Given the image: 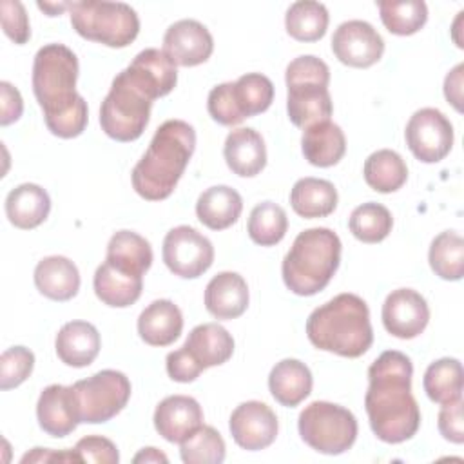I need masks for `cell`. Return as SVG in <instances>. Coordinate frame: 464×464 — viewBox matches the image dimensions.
<instances>
[{"label":"cell","instance_id":"f5cc1de1","mask_svg":"<svg viewBox=\"0 0 464 464\" xmlns=\"http://www.w3.org/2000/svg\"><path fill=\"white\" fill-rule=\"evenodd\" d=\"M38 9L47 13V16H58L62 11L71 7V2H62V4H49V2H38Z\"/></svg>","mask_w":464,"mask_h":464},{"label":"cell","instance_id":"d6986e66","mask_svg":"<svg viewBox=\"0 0 464 464\" xmlns=\"http://www.w3.org/2000/svg\"><path fill=\"white\" fill-rule=\"evenodd\" d=\"M36 419L40 428L51 437L62 439L72 433L80 424L72 397V386H45L36 402Z\"/></svg>","mask_w":464,"mask_h":464},{"label":"cell","instance_id":"60d3db41","mask_svg":"<svg viewBox=\"0 0 464 464\" xmlns=\"http://www.w3.org/2000/svg\"><path fill=\"white\" fill-rule=\"evenodd\" d=\"M225 453L227 448L219 431L205 424L179 442V455L185 464H221Z\"/></svg>","mask_w":464,"mask_h":464},{"label":"cell","instance_id":"7a4b0ae2","mask_svg":"<svg viewBox=\"0 0 464 464\" xmlns=\"http://www.w3.org/2000/svg\"><path fill=\"white\" fill-rule=\"evenodd\" d=\"M78 58L63 44L40 47L33 62V92L47 129L63 140L80 136L89 121L87 102L76 92Z\"/></svg>","mask_w":464,"mask_h":464},{"label":"cell","instance_id":"d4e9b609","mask_svg":"<svg viewBox=\"0 0 464 464\" xmlns=\"http://www.w3.org/2000/svg\"><path fill=\"white\" fill-rule=\"evenodd\" d=\"M301 150L304 160L314 167L337 165L346 152V138L341 127L330 120L303 129Z\"/></svg>","mask_w":464,"mask_h":464},{"label":"cell","instance_id":"52a82bcc","mask_svg":"<svg viewBox=\"0 0 464 464\" xmlns=\"http://www.w3.org/2000/svg\"><path fill=\"white\" fill-rule=\"evenodd\" d=\"M71 25L85 40L107 47H127L140 33L136 11L123 2H71Z\"/></svg>","mask_w":464,"mask_h":464},{"label":"cell","instance_id":"ab89813d","mask_svg":"<svg viewBox=\"0 0 464 464\" xmlns=\"http://www.w3.org/2000/svg\"><path fill=\"white\" fill-rule=\"evenodd\" d=\"M234 98L243 118H252L272 105L274 83L261 72H246L234 82Z\"/></svg>","mask_w":464,"mask_h":464},{"label":"cell","instance_id":"603a6c76","mask_svg":"<svg viewBox=\"0 0 464 464\" xmlns=\"http://www.w3.org/2000/svg\"><path fill=\"white\" fill-rule=\"evenodd\" d=\"M183 348L203 368L225 364L234 353V339L218 323H203L190 330Z\"/></svg>","mask_w":464,"mask_h":464},{"label":"cell","instance_id":"74e56055","mask_svg":"<svg viewBox=\"0 0 464 464\" xmlns=\"http://www.w3.org/2000/svg\"><path fill=\"white\" fill-rule=\"evenodd\" d=\"M288 228V218L283 207L274 201L257 203L248 218V236L256 245L274 246L277 245Z\"/></svg>","mask_w":464,"mask_h":464},{"label":"cell","instance_id":"c3c4849f","mask_svg":"<svg viewBox=\"0 0 464 464\" xmlns=\"http://www.w3.org/2000/svg\"><path fill=\"white\" fill-rule=\"evenodd\" d=\"M0 125H11L22 116L24 102L20 91L9 82H0Z\"/></svg>","mask_w":464,"mask_h":464},{"label":"cell","instance_id":"b9f144b4","mask_svg":"<svg viewBox=\"0 0 464 464\" xmlns=\"http://www.w3.org/2000/svg\"><path fill=\"white\" fill-rule=\"evenodd\" d=\"M34 368V353L25 346H11L0 355V388L20 386Z\"/></svg>","mask_w":464,"mask_h":464},{"label":"cell","instance_id":"5bb4252c","mask_svg":"<svg viewBox=\"0 0 464 464\" xmlns=\"http://www.w3.org/2000/svg\"><path fill=\"white\" fill-rule=\"evenodd\" d=\"M228 430L239 448L257 451L268 448L276 440L279 422L268 404L261 401H246L232 411Z\"/></svg>","mask_w":464,"mask_h":464},{"label":"cell","instance_id":"bcb514c9","mask_svg":"<svg viewBox=\"0 0 464 464\" xmlns=\"http://www.w3.org/2000/svg\"><path fill=\"white\" fill-rule=\"evenodd\" d=\"M437 426L440 435L453 442L462 444L464 442V420H462V399H457L448 404H440Z\"/></svg>","mask_w":464,"mask_h":464},{"label":"cell","instance_id":"1f68e13d","mask_svg":"<svg viewBox=\"0 0 464 464\" xmlns=\"http://www.w3.org/2000/svg\"><path fill=\"white\" fill-rule=\"evenodd\" d=\"M290 205L301 218H326L337 207V190L328 179L301 178L290 190Z\"/></svg>","mask_w":464,"mask_h":464},{"label":"cell","instance_id":"9c48e42d","mask_svg":"<svg viewBox=\"0 0 464 464\" xmlns=\"http://www.w3.org/2000/svg\"><path fill=\"white\" fill-rule=\"evenodd\" d=\"M297 430L312 450L324 455H341L353 446L359 428L355 415L344 406L314 401L299 413Z\"/></svg>","mask_w":464,"mask_h":464},{"label":"cell","instance_id":"44dd1931","mask_svg":"<svg viewBox=\"0 0 464 464\" xmlns=\"http://www.w3.org/2000/svg\"><path fill=\"white\" fill-rule=\"evenodd\" d=\"M248 285L237 272L216 274L205 288V308L216 319H236L248 308Z\"/></svg>","mask_w":464,"mask_h":464},{"label":"cell","instance_id":"f35d334b","mask_svg":"<svg viewBox=\"0 0 464 464\" xmlns=\"http://www.w3.org/2000/svg\"><path fill=\"white\" fill-rule=\"evenodd\" d=\"M348 227L355 239L362 243H379L392 232L393 218L384 205L368 201L352 210Z\"/></svg>","mask_w":464,"mask_h":464},{"label":"cell","instance_id":"7402d4cb","mask_svg":"<svg viewBox=\"0 0 464 464\" xmlns=\"http://www.w3.org/2000/svg\"><path fill=\"white\" fill-rule=\"evenodd\" d=\"M102 339L94 324L87 321L65 323L54 339L58 359L72 368L89 366L100 353Z\"/></svg>","mask_w":464,"mask_h":464},{"label":"cell","instance_id":"7bdbcfd3","mask_svg":"<svg viewBox=\"0 0 464 464\" xmlns=\"http://www.w3.org/2000/svg\"><path fill=\"white\" fill-rule=\"evenodd\" d=\"M207 109L212 120L225 127L237 125L245 120L234 98V82H225L212 87L207 98Z\"/></svg>","mask_w":464,"mask_h":464},{"label":"cell","instance_id":"8d00e7d4","mask_svg":"<svg viewBox=\"0 0 464 464\" xmlns=\"http://www.w3.org/2000/svg\"><path fill=\"white\" fill-rule=\"evenodd\" d=\"M384 27L397 36H410L420 31L428 20V7L422 0L377 2Z\"/></svg>","mask_w":464,"mask_h":464},{"label":"cell","instance_id":"f6af8a7d","mask_svg":"<svg viewBox=\"0 0 464 464\" xmlns=\"http://www.w3.org/2000/svg\"><path fill=\"white\" fill-rule=\"evenodd\" d=\"M76 455L82 462H96V464H118L120 453L116 444L102 435H87L80 439L74 446Z\"/></svg>","mask_w":464,"mask_h":464},{"label":"cell","instance_id":"ba28073f","mask_svg":"<svg viewBox=\"0 0 464 464\" xmlns=\"http://www.w3.org/2000/svg\"><path fill=\"white\" fill-rule=\"evenodd\" d=\"M152 98L125 72H118L100 107L102 130L116 141L138 140L150 120Z\"/></svg>","mask_w":464,"mask_h":464},{"label":"cell","instance_id":"816d5d0a","mask_svg":"<svg viewBox=\"0 0 464 464\" xmlns=\"http://www.w3.org/2000/svg\"><path fill=\"white\" fill-rule=\"evenodd\" d=\"M132 460H134L136 464H138V462H169L167 455L161 453V451L156 450V448H143V450H140V453H136Z\"/></svg>","mask_w":464,"mask_h":464},{"label":"cell","instance_id":"ffe728a7","mask_svg":"<svg viewBox=\"0 0 464 464\" xmlns=\"http://www.w3.org/2000/svg\"><path fill=\"white\" fill-rule=\"evenodd\" d=\"M223 156L234 174L241 178H254L266 165V145L256 129L237 127L228 132Z\"/></svg>","mask_w":464,"mask_h":464},{"label":"cell","instance_id":"5b68a950","mask_svg":"<svg viewBox=\"0 0 464 464\" xmlns=\"http://www.w3.org/2000/svg\"><path fill=\"white\" fill-rule=\"evenodd\" d=\"M339 263V236L326 227L306 228L297 234L283 259V281L295 295H315L328 286Z\"/></svg>","mask_w":464,"mask_h":464},{"label":"cell","instance_id":"4dcf8cb0","mask_svg":"<svg viewBox=\"0 0 464 464\" xmlns=\"http://www.w3.org/2000/svg\"><path fill=\"white\" fill-rule=\"evenodd\" d=\"M96 297L112 308H127L134 304L143 290V277L125 274L103 261L92 279Z\"/></svg>","mask_w":464,"mask_h":464},{"label":"cell","instance_id":"484cf974","mask_svg":"<svg viewBox=\"0 0 464 464\" xmlns=\"http://www.w3.org/2000/svg\"><path fill=\"white\" fill-rule=\"evenodd\" d=\"M38 292L53 301H69L80 290L78 266L65 256H49L34 266Z\"/></svg>","mask_w":464,"mask_h":464},{"label":"cell","instance_id":"277c9868","mask_svg":"<svg viewBox=\"0 0 464 464\" xmlns=\"http://www.w3.org/2000/svg\"><path fill=\"white\" fill-rule=\"evenodd\" d=\"M306 335L319 350L348 359L364 355L373 343L366 301L348 292L335 295L308 315Z\"/></svg>","mask_w":464,"mask_h":464},{"label":"cell","instance_id":"2e32d148","mask_svg":"<svg viewBox=\"0 0 464 464\" xmlns=\"http://www.w3.org/2000/svg\"><path fill=\"white\" fill-rule=\"evenodd\" d=\"M163 51L176 65L194 67L210 58L214 51V38L201 22L183 18L169 25L165 31Z\"/></svg>","mask_w":464,"mask_h":464},{"label":"cell","instance_id":"6da1fadb","mask_svg":"<svg viewBox=\"0 0 464 464\" xmlns=\"http://www.w3.org/2000/svg\"><path fill=\"white\" fill-rule=\"evenodd\" d=\"M413 364L397 350L382 352L368 368L364 408L373 435L386 444L410 440L420 426V410L411 393Z\"/></svg>","mask_w":464,"mask_h":464},{"label":"cell","instance_id":"3957f363","mask_svg":"<svg viewBox=\"0 0 464 464\" xmlns=\"http://www.w3.org/2000/svg\"><path fill=\"white\" fill-rule=\"evenodd\" d=\"M196 149V130L183 120L163 121L130 172L132 188L147 201L167 199Z\"/></svg>","mask_w":464,"mask_h":464},{"label":"cell","instance_id":"7dc6e473","mask_svg":"<svg viewBox=\"0 0 464 464\" xmlns=\"http://www.w3.org/2000/svg\"><path fill=\"white\" fill-rule=\"evenodd\" d=\"M165 366L169 377L176 382H192L203 372V368L188 355V352L183 346L167 353Z\"/></svg>","mask_w":464,"mask_h":464},{"label":"cell","instance_id":"f1b7e54d","mask_svg":"<svg viewBox=\"0 0 464 464\" xmlns=\"http://www.w3.org/2000/svg\"><path fill=\"white\" fill-rule=\"evenodd\" d=\"M243 210V198L228 185H216L203 190L196 201L198 219L210 230L232 227Z\"/></svg>","mask_w":464,"mask_h":464},{"label":"cell","instance_id":"d590c367","mask_svg":"<svg viewBox=\"0 0 464 464\" xmlns=\"http://www.w3.org/2000/svg\"><path fill=\"white\" fill-rule=\"evenodd\" d=\"M428 261L435 276L446 281H459L464 276V239L455 230H444L433 237Z\"/></svg>","mask_w":464,"mask_h":464},{"label":"cell","instance_id":"8fae6325","mask_svg":"<svg viewBox=\"0 0 464 464\" xmlns=\"http://www.w3.org/2000/svg\"><path fill=\"white\" fill-rule=\"evenodd\" d=\"M167 268L183 279L203 276L214 263V246L208 237L188 225L174 227L167 232L161 248Z\"/></svg>","mask_w":464,"mask_h":464},{"label":"cell","instance_id":"681fc988","mask_svg":"<svg viewBox=\"0 0 464 464\" xmlns=\"http://www.w3.org/2000/svg\"><path fill=\"white\" fill-rule=\"evenodd\" d=\"M462 71L464 63H459L444 78V96L459 112H462Z\"/></svg>","mask_w":464,"mask_h":464},{"label":"cell","instance_id":"30bf717a","mask_svg":"<svg viewBox=\"0 0 464 464\" xmlns=\"http://www.w3.org/2000/svg\"><path fill=\"white\" fill-rule=\"evenodd\" d=\"M130 381L118 370H102L72 384L80 422L100 424L116 417L130 399Z\"/></svg>","mask_w":464,"mask_h":464},{"label":"cell","instance_id":"8992f818","mask_svg":"<svg viewBox=\"0 0 464 464\" xmlns=\"http://www.w3.org/2000/svg\"><path fill=\"white\" fill-rule=\"evenodd\" d=\"M285 82L288 92L286 112L295 127L306 129L330 120L334 112L332 96L328 92L330 69L321 58L314 54L294 58L286 65Z\"/></svg>","mask_w":464,"mask_h":464},{"label":"cell","instance_id":"ee69618b","mask_svg":"<svg viewBox=\"0 0 464 464\" xmlns=\"http://www.w3.org/2000/svg\"><path fill=\"white\" fill-rule=\"evenodd\" d=\"M0 13L5 36L14 44L24 45L31 38V25L24 4L18 0H2Z\"/></svg>","mask_w":464,"mask_h":464},{"label":"cell","instance_id":"cb8c5ba5","mask_svg":"<svg viewBox=\"0 0 464 464\" xmlns=\"http://www.w3.org/2000/svg\"><path fill=\"white\" fill-rule=\"evenodd\" d=\"M183 330V314L170 299H156L138 317V334L150 346L172 344Z\"/></svg>","mask_w":464,"mask_h":464},{"label":"cell","instance_id":"4fadbf2b","mask_svg":"<svg viewBox=\"0 0 464 464\" xmlns=\"http://www.w3.org/2000/svg\"><path fill=\"white\" fill-rule=\"evenodd\" d=\"M332 51L341 63L366 69L381 60L384 40L372 24L364 20H348L334 31Z\"/></svg>","mask_w":464,"mask_h":464},{"label":"cell","instance_id":"4316f807","mask_svg":"<svg viewBox=\"0 0 464 464\" xmlns=\"http://www.w3.org/2000/svg\"><path fill=\"white\" fill-rule=\"evenodd\" d=\"M51 210V198L36 183H22L5 198V216L11 225L22 230L40 227Z\"/></svg>","mask_w":464,"mask_h":464},{"label":"cell","instance_id":"83f0119b","mask_svg":"<svg viewBox=\"0 0 464 464\" xmlns=\"http://www.w3.org/2000/svg\"><path fill=\"white\" fill-rule=\"evenodd\" d=\"M310 368L299 359H283L276 362L268 375V390L272 397L286 408L301 404L312 392Z\"/></svg>","mask_w":464,"mask_h":464},{"label":"cell","instance_id":"e575fe53","mask_svg":"<svg viewBox=\"0 0 464 464\" xmlns=\"http://www.w3.org/2000/svg\"><path fill=\"white\" fill-rule=\"evenodd\" d=\"M328 9L321 2H294L285 14L286 33L297 42H317L328 29Z\"/></svg>","mask_w":464,"mask_h":464},{"label":"cell","instance_id":"7c38bea8","mask_svg":"<svg viewBox=\"0 0 464 464\" xmlns=\"http://www.w3.org/2000/svg\"><path fill=\"white\" fill-rule=\"evenodd\" d=\"M404 138L419 161L439 163L453 147V125L439 109L424 107L411 114Z\"/></svg>","mask_w":464,"mask_h":464},{"label":"cell","instance_id":"f546056e","mask_svg":"<svg viewBox=\"0 0 464 464\" xmlns=\"http://www.w3.org/2000/svg\"><path fill=\"white\" fill-rule=\"evenodd\" d=\"M105 261L125 274L143 277L152 265V248L138 232L118 230L109 239Z\"/></svg>","mask_w":464,"mask_h":464},{"label":"cell","instance_id":"d6a6232c","mask_svg":"<svg viewBox=\"0 0 464 464\" xmlns=\"http://www.w3.org/2000/svg\"><path fill=\"white\" fill-rule=\"evenodd\" d=\"M362 174L370 188L381 194H390L406 183L408 167L399 152L392 149H381L366 158Z\"/></svg>","mask_w":464,"mask_h":464},{"label":"cell","instance_id":"e0dca14e","mask_svg":"<svg viewBox=\"0 0 464 464\" xmlns=\"http://www.w3.org/2000/svg\"><path fill=\"white\" fill-rule=\"evenodd\" d=\"M201 424L203 410L188 395H169L154 410V428L169 442H183Z\"/></svg>","mask_w":464,"mask_h":464},{"label":"cell","instance_id":"f907efd6","mask_svg":"<svg viewBox=\"0 0 464 464\" xmlns=\"http://www.w3.org/2000/svg\"><path fill=\"white\" fill-rule=\"evenodd\" d=\"M51 460H58V462H82L80 457L76 455L74 450L71 451H53L47 448H33L31 453H25L22 457L20 462H51Z\"/></svg>","mask_w":464,"mask_h":464},{"label":"cell","instance_id":"9a60e30c","mask_svg":"<svg viewBox=\"0 0 464 464\" xmlns=\"http://www.w3.org/2000/svg\"><path fill=\"white\" fill-rule=\"evenodd\" d=\"M381 317L390 335L399 339H413L428 326L430 306L417 290L397 288L386 295Z\"/></svg>","mask_w":464,"mask_h":464},{"label":"cell","instance_id":"836d02e7","mask_svg":"<svg viewBox=\"0 0 464 464\" xmlns=\"http://www.w3.org/2000/svg\"><path fill=\"white\" fill-rule=\"evenodd\" d=\"M422 386L430 401L437 404H448L462 399L464 373L460 361L453 357H442L433 361L424 372Z\"/></svg>","mask_w":464,"mask_h":464},{"label":"cell","instance_id":"ac0fdd59","mask_svg":"<svg viewBox=\"0 0 464 464\" xmlns=\"http://www.w3.org/2000/svg\"><path fill=\"white\" fill-rule=\"evenodd\" d=\"M127 74L152 98L167 96L178 83L176 63L163 49H143L125 67Z\"/></svg>","mask_w":464,"mask_h":464}]
</instances>
